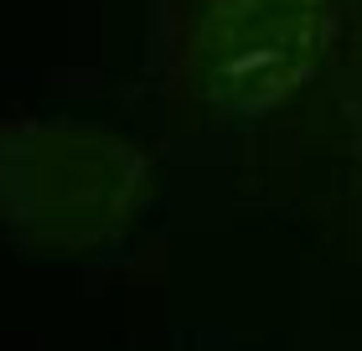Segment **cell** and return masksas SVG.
Returning <instances> with one entry per match:
<instances>
[{"mask_svg": "<svg viewBox=\"0 0 362 351\" xmlns=\"http://www.w3.org/2000/svg\"><path fill=\"white\" fill-rule=\"evenodd\" d=\"M145 196V160L109 129L16 119L0 129V227L26 243L83 248L109 238Z\"/></svg>", "mask_w": 362, "mask_h": 351, "instance_id": "1", "label": "cell"}, {"mask_svg": "<svg viewBox=\"0 0 362 351\" xmlns=\"http://www.w3.org/2000/svg\"><path fill=\"white\" fill-rule=\"evenodd\" d=\"M332 0H207L187 42V83L218 114H264L321 68Z\"/></svg>", "mask_w": 362, "mask_h": 351, "instance_id": "2", "label": "cell"}]
</instances>
